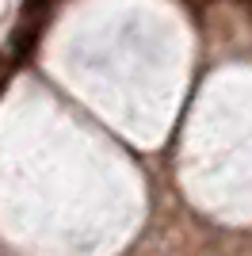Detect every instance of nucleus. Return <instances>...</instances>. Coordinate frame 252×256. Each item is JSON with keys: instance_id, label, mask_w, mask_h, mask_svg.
<instances>
[{"instance_id": "obj_1", "label": "nucleus", "mask_w": 252, "mask_h": 256, "mask_svg": "<svg viewBox=\"0 0 252 256\" xmlns=\"http://www.w3.org/2000/svg\"><path fill=\"white\" fill-rule=\"evenodd\" d=\"M38 4H46V0H27V8H38Z\"/></svg>"}]
</instances>
